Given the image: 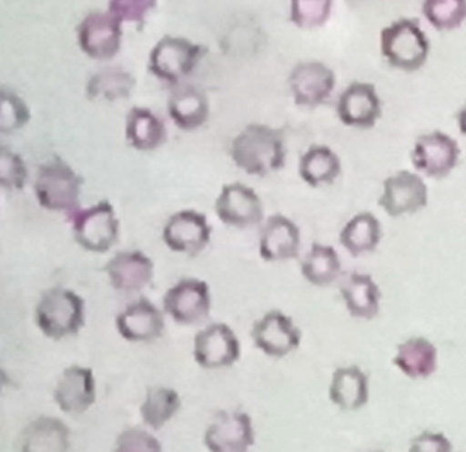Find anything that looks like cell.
<instances>
[{
  "mask_svg": "<svg viewBox=\"0 0 466 452\" xmlns=\"http://www.w3.org/2000/svg\"><path fill=\"white\" fill-rule=\"evenodd\" d=\"M460 160V144L441 130L422 133L411 146L410 162L414 170L435 181L447 178Z\"/></svg>",
  "mask_w": 466,
  "mask_h": 452,
  "instance_id": "8992f818",
  "label": "cell"
},
{
  "mask_svg": "<svg viewBox=\"0 0 466 452\" xmlns=\"http://www.w3.org/2000/svg\"><path fill=\"white\" fill-rule=\"evenodd\" d=\"M301 241V230L294 220L282 214L271 215L258 236V255L267 263L294 260L299 257Z\"/></svg>",
  "mask_w": 466,
  "mask_h": 452,
  "instance_id": "44dd1931",
  "label": "cell"
},
{
  "mask_svg": "<svg viewBox=\"0 0 466 452\" xmlns=\"http://www.w3.org/2000/svg\"><path fill=\"white\" fill-rule=\"evenodd\" d=\"M29 173L25 160L7 146L0 149V186L6 192H20L26 186Z\"/></svg>",
  "mask_w": 466,
  "mask_h": 452,
  "instance_id": "d590c367",
  "label": "cell"
},
{
  "mask_svg": "<svg viewBox=\"0 0 466 452\" xmlns=\"http://www.w3.org/2000/svg\"><path fill=\"white\" fill-rule=\"evenodd\" d=\"M211 288L208 283L198 277L179 280L163 296V310L179 326L203 324L211 315Z\"/></svg>",
  "mask_w": 466,
  "mask_h": 452,
  "instance_id": "ba28073f",
  "label": "cell"
},
{
  "mask_svg": "<svg viewBox=\"0 0 466 452\" xmlns=\"http://www.w3.org/2000/svg\"><path fill=\"white\" fill-rule=\"evenodd\" d=\"M168 116L184 132L200 129L209 118V100L206 92L193 85L177 89L168 100Z\"/></svg>",
  "mask_w": 466,
  "mask_h": 452,
  "instance_id": "4316f807",
  "label": "cell"
},
{
  "mask_svg": "<svg viewBox=\"0 0 466 452\" xmlns=\"http://www.w3.org/2000/svg\"><path fill=\"white\" fill-rule=\"evenodd\" d=\"M214 208L223 225L238 230L256 227L264 219L260 196L241 182L225 185L215 200Z\"/></svg>",
  "mask_w": 466,
  "mask_h": 452,
  "instance_id": "2e32d148",
  "label": "cell"
},
{
  "mask_svg": "<svg viewBox=\"0 0 466 452\" xmlns=\"http://www.w3.org/2000/svg\"><path fill=\"white\" fill-rule=\"evenodd\" d=\"M116 451H162V444L152 433L140 427H127L116 440Z\"/></svg>",
  "mask_w": 466,
  "mask_h": 452,
  "instance_id": "74e56055",
  "label": "cell"
},
{
  "mask_svg": "<svg viewBox=\"0 0 466 452\" xmlns=\"http://www.w3.org/2000/svg\"><path fill=\"white\" fill-rule=\"evenodd\" d=\"M135 86V77L129 72L121 67H108L92 75L86 84V95L89 99L116 102L119 99H127Z\"/></svg>",
  "mask_w": 466,
  "mask_h": 452,
  "instance_id": "1f68e13d",
  "label": "cell"
},
{
  "mask_svg": "<svg viewBox=\"0 0 466 452\" xmlns=\"http://www.w3.org/2000/svg\"><path fill=\"white\" fill-rule=\"evenodd\" d=\"M337 75L320 61L299 62L289 75V88L297 107L315 108L327 105L334 95Z\"/></svg>",
  "mask_w": 466,
  "mask_h": 452,
  "instance_id": "8fae6325",
  "label": "cell"
},
{
  "mask_svg": "<svg viewBox=\"0 0 466 452\" xmlns=\"http://www.w3.org/2000/svg\"><path fill=\"white\" fill-rule=\"evenodd\" d=\"M439 353L432 340L425 336H411L395 348L392 365L411 380H424L438 369Z\"/></svg>",
  "mask_w": 466,
  "mask_h": 452,
  "instance_id": "d4e9b609",
  "label": "cell"
},
{
  "mask_svg": "<svg viewBox=\"0 0 466 452\" xmlns=\"http://www.w3.org/2000/svg\"><path fill=\"white\" fill-rule=\"evenodd\" d=\"M428 200L430 190L424 176L417 171L400 170L384 179L378 206L397 219L419 214L428 206Z\"/></svg>",
  "mask_w": 466,
  "mask_h": 452,
  "instance_id": "9c48e42d",
  "label": "cell"
},
{
  "mask_svg": "<svg viewBox=\"0 0 466 452\" xmlns=\"http://www.w3.org/2000/svg\"><path fill=\"white\" fill-rule=\"evenodd\" d=\"M157 5V0H110L108 12L113 13L122 23H133L141 28Z\"/></svg>",
  "mask_w": 466,
  "mask_h": 452,
  "instance_id": "8d00e7d4",
  "label": "cell"
},
{
  "mask_svg": "<svg viewBox=\"0 0 466 452\" xmlns=\"http://www.w3.org/2000/svg\"><path fill=\"white\" fill-rule=\"evenodd\" d=\"M421 15L431 28L449 34L466 23V0H421Z\"/></svg>",
  "mask_w": 466,
  "mask_h": 452,
  "instance_id": "d6a6232c",
  "label": "cell"
},
{
  "mask_svg": "<svg viewBox=\"0 0 466 452\" xmlns=\"http://www.w3.org/2000/svg\"><path fill=\"white\" fill-rule=\"evenodd\" d=\"M125 136L127 144L138 152H154L167 141L162 119L148 108L133 107L127 116Z\"/></svg>",
  "mask_w": 466,
  "mask_h": 452,
  "instance_id": "f1b7e54d",
  "label": "cell"
},
{
  "mask_svg": "<svg viewBox=\"0 0 466 452\" xmlns=\"http://www.w3.org/2000/svg\"><path fill=\"white\" fill-rule=\"evenodd\" d=\"M204 446L211 452H245L255 444L252 417L241 410H222L204 432Z\"/></svg>",
  "mask_w": 466,
  "mask_h": 452,
  "instance_id": "e0dca14e",
  "label": "cell"
},
{
  "mask_svg": "<svg viewBox=\"0 0 466 452\" xmlns=\"http://www.w3.org/2000/svg\"><path fill=\"white\" fill-rule=\"evenodd\" d=\"M31 121V110L21 96L13 91L2 89L0 96V132L4 135L24 129Z\"/></svg>",
  "mask_w": 466,
  "mask_h": 452,
  "instance_id": "e575fe53",
  "label": "cell"
},
{
  "mask_svg": "<svg viewBox=\"0 0 466 452\" xmlns=\"http://www.w3.org/2000/svg\"><path fill=\"white\" fill-rule=\"evenodd\" d=\"M84 179L69 163L59 156L40 166L35 179L37 203L46 211L75 214L81 206Z\"/></svg>",
  "mask_w": 466,
  "mask_h": 452,
  "instance_id": "277c9868",
  "label": "cell"
},
{
  "mask_svg": "<svg viewBox=\"0 0 466 452\" xmlns=\"http://www.w3.org/2000/svg\"><path fill=\"white\" fill-rule=\"evenodd\" d=\"M230 156L234 165L248 176H271L286 166L285 135L268 125H248L231 143Z\"/></svg>",
  "mask_w": 466,
  "mask_h": 452,
  "instance_id": "6da1fadb",
  "label": "cell"
},
{
  "mask_svg": "<svg viewBox=\"0 0 466 452\" xmlns=\"http://www.w3.org/2000/svg\"><path fill=\"white\" fill-rule=\"evenodd\" d=\"M35 323L56 342L76 336L86 326V301L70 288H48L35 306Z\"/></svg>",
  "mask_w": 466,
  "mask_h": 452,
  "instance_id": "3957f363",
  "label": "cell"
},
{
  "mask_svg": "<svg viewBox=\"0 0 466 452\" xmlns=\"http://www.w3.org/2000/svg\"><path fill=\"white\" fill-rule=\"evenodd\" d=\"M119 336L129 343H151L159 339L166 329L162 310L143 296L130 302L116 317Z\"/></svg>",
  "mask_w": 466,
  "mask_h": 452,
  "instance_id": "ffe728a7",
  "label": "cell"
},
{
  "mask_svg": "<svg viewBox=\"0 0 466 452\" xmlns=\"http://www.w3.org/2000/svg\"><path fill=\"white\" fill-rule=\"evenodd\" d=\"M409 449L416 452H450L452 451V444L444 433L424 430L411 438Z\"/></svg>",
  "mask_w": 466,
  "mask_h": 452,
  "instance_id": "f35d334b",
  "label": "cell"
},
{
  "mask_svg": "<svg viewBox=\"0 0 466 452\" xmlns=\"http://www.w3.org/2000/svg\"><path fill=\"white\" fill-rule=\"evenodd\" d=\"M96 378L91 367L70 365L59 376L54 400L62 413L81 416L96 402Z\"/></svg>",
  "mask_w": 466,
  "mask_h": 452,
  "instance_id": "ac0fdd59",
  "label": "cell"
},
{
  "mask_svg": "<svg viewBox=\"0 0 466 452\" xmlns=\"http://www.w3.org/2000/svg\"><path fill=\"white\" fill-rule=\"evenodd\" d=\"M182 407L181 397L170 387H154L147 391L140 406V417L152 430L165 427Z\"/></svg>",
  "mask_w": 466,
  "mask_h": 452,
  "instance_id": "4dcf8cb0",
  "label": "cell"
},
{
  "mask_svg": "<svg viewBox=\"0 0 466 452\" xmlns=\"http://www.w3.org/2000/svg\"><path fill=\"white\" fill-rule=\"evenodd\" d=\"M289 20L302 31H313L329 23L334 0H289Z\"/></svg>",
  "mask_w": 466,
  "mask_h": 452,
  "instance_id": "836d02e7",
  "label": "cell"
},
{
  "mask_svg": "<svg viewBox=\"0 0 466 452\" xmlns=\"http://www.w3.org/2000/svg\"><path fill=\"white\" fill-rule=\"evenodd\" d=\"M241 358V343L226 323H211L193 337V359L207 370L226 369Z\"/></svg>",
  "mask_w": 466,
  "mask_h": 452,
  "instance_id": "7c38bea8",
  "label": "cell"
},
{
  "mask_svg": "<svg viewBox=\"0 0 466 452\" xmlns=\"http://www.w3.org/2000/svg\"><path fill=\"white\" fill-rule=\"evenodd\" d=\"M122 21L113 13L92 12L77 28L81 51L95 61H111L122 47Z\"/></svg>",
  "mask_w": 466,
  "mask_h": 452,
  "instance_id": "9a60e30c",
  "label": "cell"
},
{
  "mask_svg": "<svg viewBox=\"0 0 466 452\" xmlns=\"http://www.w3.org/2000/svg\"><path fill=\"white\" fill-rule=\"evenodd\" d=\"M342 263L337 249L315 242L301 261V275L315 287H329L339 277Z\"/></svg>",
  "mask_w": 466,
  "mask_h": 452,
  "instance_id": "f546056e",
  "label": "cell"
},
{
  "mask_svg": "<svg viewBox=\"0 0 466 452\" xmlns=\"http://www.w3.org/2000/svg\"><path fill=\"white\" fill-rule=\"evenodd\" d=\"M329 397L345 413L361 410L370 402V377L359 365L337 367L329 380Z\"/></svg>",
  "mask_w": 466,
  "mask_h": 452,
  "instance_id": "7402d4cb",
  "label": "cell"
},
{
  "mask_svg": "<svg viewBox=\"0 0 466 452\" xmlns=\"http://www.w3.org/2000/svg\"><path fill=\"white\" fill-rule=\"evenodd\" d=\"M383 238L380 220L372 212H359L339 231V244L353 257L375 252Z\"/></svg>",
  "mask_w": 466,
  "mask_h": 452,
  "instance_id": "83f0119b",
  "label": "cell"
},
{
  "mask_svg": "<svg viewBox=\"0 0 466 452\" xmlns=\"http://www.w3.org/2000/svg\"><path fill=\"white\" fill-rule=\"evenodd\" d=\"M18 443L24 452H67L72 448V432L58 417L40 416L24 427Z\"/></svg>",
  "mask_w": 466,
  "mask_h": 452,
  "instance_id": "603a6c76",
  "label": "cell"
},
{
  "mask_svg": "<svg viewBox=\"0 0 466 452\" xmlns=\"http://www.w3.org/2000/svg\"><path fill=\"white\" fill-rule=\"evenodd\" d=\"M342 170L339 155L323 144H313L299 157V178L313 189L335 184Z\"/></svg>",
  "mask_w": 466,
  "mask_h": 452,
  "instance_id": "484cf974",
  "label": "cell"
},
{
  "mask_svg": "<svg viewBox=\"0 0 466 452\" xmlns=\"http://www.w3.org/2000/svg\"><path fill=\"white\" fill-rule=\"evenodd\" d=\"M72 234L76 244L95 255L110 252L119 239L121 222L116 208L108 200H102L86 209L70 215Z\"/></svg>",
  "mask_w": 466,
  "mask_h": 452,
  "instance_id": "5b68a950",
  "label": "cell"
},
{
  "mask_svg": "<svg viewBox=\"0 0 466 452\" xmlns=\"http://www.w3.org/2000/svg\"><path fill=\"white\" fill-rule=\"evenodd\" d=\"M211 238L212 226L206 215L196 209L176 212L163 226V244L178 255L196 257L207 249Z\"/></svg>",
  "mask_w": 466,
  "mask_h": 452,
  "instance_id": "4fadbf2b",
  "label": "cell"
},
{
  "mask_svg": "<svg viewBox=\"0 0 466 452\" xmlns=\"http://www.w3.org/2000/svg\"><path fill=\"white\" fill-rule=\"evenodd\" d=\"M206 48L185 37L165 36L149 54V72L168 84L184 80L200 64Z\"/></svg>",
  "mask_w": 466,
  "mask_h": 452,
  "instance_id": "52a82bcc",
  "label": "cell"
},
{
  "mask_svg": "<svg viewBox=\"0 0 466 452\" xmlns=\"http://www.w3.org/2000/svg\"><path fill=\"white\" fill-rule=\"evenodd\" d=\"M335 114L349 129L370 130L383 116V100L375 84L351 81L338 96Z\"/></svg>",
  "mask_w": 466,
  "mask_h": 452,
  "instance_id": "30bf717a",
  "label": "cell"
},
{
  "mask_svg": "<svg viewBox=\"0 0 466 452\" xmlns=\"http://www.w3.org/2000/svg\"><path fill=\"white\" fill-rule=\"evenodd\" d=\"M349 315L359 320H373L380 313L381 290L372 275L351 272L339 287Z\"/></svg>",
  "mask_w": 466,
  "mask_h": 452,
  "instance_id": "cb8c5ba5",
  "label": "cell"
},
{
  "mask_svg": "<svg viewBox=\"0 0 466 452\" xmlns=\"http://www.w3.org/2000/svg\"><path fill=\"white\" fill-rule=\"evenodd\" d=\"M379 53L390 69L411 75L427 65L431 42L416 17H400L381 28Z\"/></svg>",
  "mask_w": 466,
  "mask_h": 452,
  "instance_id": "7a4b0ae2",
  "label": "cell"
},
{
  "mask_svg": "<svg viewBox=\"0 0 466 452\" xmlns=\"http://www.w3.org/2000/svg\"><path fill=\"white\" fill-rule=\"evenodd\" d=\"M455 124H457L458 132L462 136L463 138H466V102L458 108L457 113H455Z\"/></svg>",
  "mask_w": 466,
  "mask_h": 452,
  "instance_id": "ab89813d",
  "label": "cell"
},
{
  "mask_svg": "<svg viewBox=\"0 0 466 452\" xmlns=\"http://www.w3.org/2000/svg\"><path fill=\"white\" fill-rule=\"evenodd\" d=\"M103 271L114 290L122 294H137L154 280L155 264L141 250H122L105 264Z\"/></svg>",
  "mask_w": 466,
  "mask_h": 452,
  "instance_id": "d6986e66",
  "label": "cell"
},
{
  "mask_svg": "<svg viewBox=\"0 0 466 452\" xmlns=\"http://www.w3.org/2000/svg\"><path fill=\"white\" fill-rule=\"evenodd\" d=\"M250 337L264 356L280 359L299 347L302 331L290 316L282 310L272 309L255 321Z\"/></svg>",
  "mask_w": 466,
  "mask_h": 452,
  "instance_id": "5bb4252c",
  "label": "cell"
}]
</instances>
